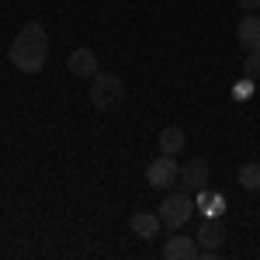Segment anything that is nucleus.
<instances>
[{"mask_svg": "<svg viewBox=\"0 0 260 260\" xmlns=\"http://www.w3.org/2000/svg\"><path fill=\"white\" fill-rule=\"evenodd\" d=\"M163 257L167 260H194L198 257V240L191 236H170L163 243Z\"/></svg>", "mask_w": 260, "mask_h": 260, "instance_id": "7", "label": "nucleus"}, {"mask_svg": "<svg viewBox=\"0 0 260 260\" xmlns=\"http://www.w3.org/2000/svg\"><path fill=\"white\" fill-rule=\"evenodd\" d=\"M212 198H215V194H212V191H205V187H201V191H198V201H194V205H198L201 212H208V208H212Z\"/></svg>", "mask_w": 260, "mask_h": 260, "instance_id": "14", "label": "nucleus"}, {"mask_svg": "<svg viewBox=\"0 0 260 260\" xmlns=\"http://www.w3.org/2000/svg\"><path fill=\"white\" fill-rule=\"evenodd\" d=\"M208 184V163L201 160H187L184 167H180V187L184 191H201Z\"/></svg>", "mask_w": 260, "mask_h": 260, "instance_id": "6", "label": "nucleus"}, {"mask_svg": "<svg viewBox=\"0 0 260 260\" xmlns=\"http://www.w3.org/2000/svg\"><path fill=\"white\" fill-rule=\"evenodd\" d=\"M250 90H253V80L246 77V80H243L240 87H236V94H233V98H236V101H246V98H250Z\"/></svg>", "mask_w": 260, "mask_h": 260, "instance_id": "15", "label": "nucleus"}, {"mask_svg": "<svg viewBox=\"0 0 260 260\" xmlns=\"http://www.w3.org/2000/svg\"><path fill=\"white\" fill-rule=\"evenodd\" d=\"M146 177H149V187H174L180 177V167L177 160L170 156V153H160L156 160H149V167H146Z\"/></svg>", "mask_w": 260, "mask_h": 260, "instance_id": "4", "label": "nucleus"}, {"mask_svg": "<svg viewBox=\"0 0 260 260\" xmlns=\"http://www.w3.org/2000/svg\"><path fill=\"white\" fill-rule=\"evenodd\" d=\"M121 101H125V83L115 73H94V83H90V104L98 111H115Z\"/></svg>", "mask_w": 260, "mask_h": 260, "instance_id": "2", "label": "nucleus"}, {"mask_svg": "<svg viewBox=\"0 0 260 260\" xmlns=\"http://www.w3.org/2000/svg\"><path fill=\"white\" fill-rule=\"evenodd\" d=\"M236 180L246 191H260V163H243L240 170H236Z\"/></svg>", "mask_w": 260, "mask_h": 260, "instance_id": "12", "label": "nucleus"}, {"mask_svg": "<svg viewBox=\"0 0 260 260\" xmlns=\"http://www.w3.org/2000/svg\"><path fill=\"white\" fill-rule=\"evenodd\" d=\"M191 212H194V201H191V194H187V191L167 194V198L160 201V208H156V215H160V222L167 225V229L184 225V222L191 219Z\"/></svg>", "mask_w": 260, "mask_h": 260, "instance_id": "3", "label": "nucleus"}, {"mask_svg": "<svg viewBox=\"0 0 260 260\" xmlns=\"http://www.w3.org/2000/svg\"><path fill=\"white\" fill-rule=\"evenodd\" d=\"M240 11H246V14H257V11H260V0H240Z\"/></svg>", "mask_w": 260, "mask_h": 260, "instance_id": "16", "label": "nucleus"}, {"mask_svg": "<svg viewBox=\"0 0 260 260\" xmlns=\"http://www.w3.org/2000/svg\"><path fill=\"white\" fill-rule=\"evenodd\" d=\"M236 42L243 52H260V14H243L236 24Z\"/></svg>", "mask_w": 260, "mask_h": 260, "instance_id": "5", "label": "nucleus"}, {"mask_svg": "<svg viewBox=\"0 0 260 260\" xmlns=\"http://www.w3.org/2000/svg\"><path fill=\"white\" fill-rule=\"evenodd\" d=\"M66 66H70L73 77H94L98 73V56H94V49H73Z\"/></svg>", "mask_w": 260, "mask_h": 260, "instance_id": "9", "label": "nucleus"}, {"mask_svg": "<svg viewBox=\"0 0 260 260\" xmlns=\"http://www.w3.org/2000/svg\"><path fill=\"white\" fill-rule=\"evenodd\" d=\"M160 215H156V212H136V215H132V233H136V236H139V240H153V236H156V233H160Z\"/></svg>", "mask_w": 260, "mask_h": 260, "instance_id": "10", "label": "nucleus"}, {"mask_svg": "<svg viewBox=\"0 0 260 260\" xmlns=\"http://www.w3.org/2000/svg\"><path fill=\"white\" fill-rule=\"evenodd\" d=\"M243 77H250V80L260 77V52H246V59H243Z\"/></svg>", "mask_w": 260, "mask_h": 260, "instance_id": "13", "label": "nucleus"}, {"mask_svg": "<svg viewBox=\"0 0 260 260\" xmlns=\"http://www.w3.org/2000/svg\"><path fill=\"white\" fill-rule=\"evenodd\" d=\"M194 240H198L201 250H219L222 243H225V233H222V225L212 219V215H205V219H201V225H198V236H194Z\"/></svg>", "mask_w": 260, "mask_h": 260, "instance_id": "8", "label": "nucleus"}, {"mask_svg": "<svg viewBox=\"0 0 260 260\" xmlns=\"http://www.w3.org/2000/svg\"><path fill=\"white\" fill-rule=\"evenodd\" d=\"M184 142H187V136H184V128H177V125H167L160 132V149L170 153V156H177L180 149H184Z\"/></svg>", "mask_w": 260, "mask_h": 260, "instance_id": "11", "label": "nucleus"}, {"mask_svg": "<svg viewBox=\"0 0 260 260\" xmlns=\"http://www.w3.org/2000/svg\"><path fill=\"white\" fill-rule=\"evenodd\" d=\"M7 56H11V66H18L21 73H39L42 66H45V59H49V35H45V28H42L39 21L24 24L14 35Z\"/></svg>", "mask_w": 260, "mask_h": 260, "instance_id": "1", "label": "nucleus"}]
</instances>
